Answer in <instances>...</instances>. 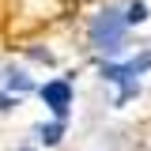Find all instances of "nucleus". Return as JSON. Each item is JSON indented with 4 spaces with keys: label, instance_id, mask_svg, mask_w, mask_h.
Returning <instances> with one entry per match:
<instances>
[{
    "label": "nucleus",
    "instance_id": "obj_1",
    "mask_svg": "<svg viewBox=\"0 0 151 151\" xmlns=\"http://www.w3.org/2000/svg\"><path fill=\"white\" fill-rule=\"evenodd\" d=\"M91 45L98 53H117V49L125 45V15L113 12V8L98 12V15L91 19Z\"/></svg>",
    "mask_w": 151,
    "mask_h": 151
},
{
    "label": "nucleus",
    "instance_id": "obj_2",
    "mask_svg": "<svg viewBox=\"0 0 151 151\" xmlns=\"http://www.w3.org/2000/svg\"><path fill=\"white\" fill-rule=\"evenodd\" d=\"M147 64H151V57L144 53L140 60H129V64H106V68H102V76H106L110 83H121V98H117V106L129 102L132 94L140 91V72H147Z\"/></svg>",
    "mask_w": 151,
    "mask_h": 151
},
{
    "label": "nucleus",
    "instance_id": "obj_3",
    "mask_svg": "<svg viewBox=\"0 0 151 151\" xmlns=\"http://www.w3.org/2000/svg\"><path fill=\"white\" fill-rule=\"evenodd\" d=\"M42 98H45V106H49L57 117H64L68 106H72V87H68L64 79H53V83H45V87H42Z\"/></svg>",
    "mask_w": 151,
    "mask_h": 151
},
{
    "label": "nucleus",
    "instance_id": "obj_4",
    "mask_svg": "<svg viewBox=\"0 0 151 151\" xmlns=\"http://www.w3.org/2000/svg\"><path fill=\"white\" fill-rule=\"evenodd\" d=\"M60 136H64V117H60V121H53V125H42V129H38V140H42L45 147L60 144Z\"/></svg>",
    "mask_w": 151,
    "mask_h": 151
},
{
    "label": "nucleus",
    "instance_id": "obj_5",
    "mask_svg": "<svg viewBox=\"0 0 151 151\" xmlns=\"http://www.w3.org/2000/svg\"><path fill=\"white\" fill-rule=\"evenodd\" d=\"M4 83H8V91H15V94H23V91H30V87H34V83H30V76L23 72V68H8V79H4Z\"/></svg>",
    "mask_w": 151,
    "mask_h": 151
},
{
    "label": "nucleus",
    "instance_id": "obj_6",
    "mask_svg": "<svg viewBox=\"0 0 151 151\" xmlns=\"http://www.w3.org/2000/svg\"><path fill=\"white\" fill-rule=\"evenodd\" d=\"M144 19H147V8H144V4H132L129 15H125V23H144Z\"/></svg>",
    "mask_w": 151,
    "mask_h": 151
},
{
    "label": "nucleus",
    "instance_id": "obj_7",
    "mask_svg": "<svg viewBox=\"0 0 151 151\" xmlns=\"http://www.w3.org/2000/svg\"><path fill=\"white\" fill-rule=\"evenodd\" d=\"M12 106H15V102H12L8 94H0V110H12Z\"/></svg>",
    "mask_w": 151,
    "mask_h": 151
}]
</instances>
